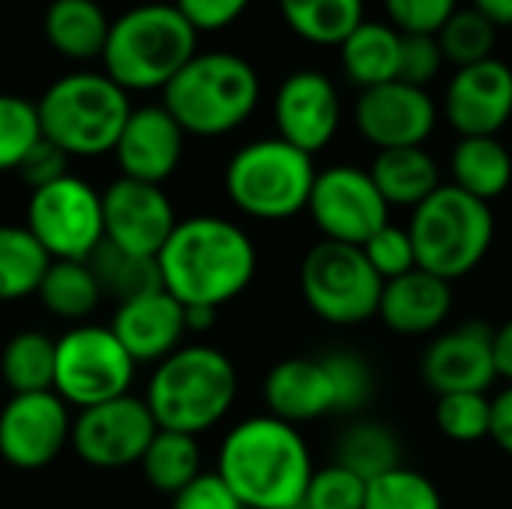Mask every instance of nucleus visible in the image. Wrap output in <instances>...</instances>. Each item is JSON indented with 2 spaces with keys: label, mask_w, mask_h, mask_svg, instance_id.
<instances>
[{
  "label": "nucleus",
  "mask_w": 512,
  "mask_h": 509,
  "mask_svg": "<svg viewBox=\"0 0 512 509\" xmlns=\"http://www.w3.org/2000/svg\"><path fill=\"white\" fill-rule=\"evenodd\" d=\"M162 288L183 306L222 309L237 300L258 270L252 237L222 216L177 219L156 255Z\"/></svg>",
  "instance_id": "obj_1"
},
{
  "label": "nucleus",
  "mask_w": 512,
  "mask_h": 509,
  "mask_svg": "<svg viewBox=\"0 0 512 509\" xmlns=\"http://www.w3.org/2000/svg\"><path fill=\"white\" fill-rule=\"evenodd\" d=\"M216 474L246 509H294L315 474L297 426L270 414L237 423L222 447Z\"/></svg>",
  "instance_id": "obj_2"
},
{
  "label": "nucleus",
  "mask_w": 512,
  "mask_h": 509,
  "mask_svg": "<svg viewBox=\"0 0 512 509\" xmlns=\"http://www.w3.org/2000/svg\"><path fill=\"white\" fill-rule=\"evenodd\" d=\"M261 99L255 66L234 51H198L162 90V108L186 135L219 138L240 129Z\"/></svg>",
  "instance_id": "obj_3"
},
{
  "label": "nucleus",
  "mask_w": 512,
  "mask_h": 509,
  "mask_svg": "<svg viewBox=\"0 0 512 509\" xmlns=\"http://www.w3.org/2000/svg\"><path fill=\"white\" fill-rule=\"evenodd\" d=\"M237 390L240 378L228 354L213 345H183L156 363L144 402L159 429L195 438L231 411Z\"/></svg>",
  "instance_id": "obj_4"
},
{
  "label": "nucleus",
  "mask_w": 512,
  "mask_h": 509,
  "mask_svg": "<svg viewBox=\"0 0 512 509\" xmlns=\"http://www.w3.org/2000/svg\"><path fill=\"white\" fill-rule=\"evenodd\" d=\"M198 54L195 27L174 3H141L111 21L102 48L105 75L132 90H165V84Z\"/></svg>",
  "instance_id": "obj_5"
},
{
  "label": "nucleus",
  "mask_w": 512,
  "mask_h": 509,
  "mask_svg": "<svg viewBox=\"0 0 512 509\" xmlns=\"http://www.w3.org/2000/svg\"><path fill=\"white\" fill-rule=\"evenodd\" d=\"M417 267L456 282L474 273L495 243L492 204L462 192L453 183H441L420 207H414L408 225Z\"/></svg>",
  "instance_id": "obj_6"
},
{
  "label": "nucleus",
  "mask_w": 512,
  "mask_h": 509,
  "mask_svg": "<svg viewBox=\"0 0 512 509\" xmlns=\"http://www.w3.org/2000/svg\"><path fill=\"white\" fill-rule=\"evenodd\" d=\"M36 111L42 138L66 156H102L114 153L132 105L105 72H69L42 93Z\"/></svg>",
  "instance_id": "obj_7"
},
{
  "label": "nucleus",
  "mask_w": 512,
  "mask_h": 509,
  "mask_svg": "<svg viewBox=\"0 0 512 509\" xmlns=\"http://www.w3.org/2000/svg\"><path fill=\"white\" fill-rule=\"evenodd\" d=\"M318 171L309 153L276 138L249 141L225 168L231 204L264 222H282L306 210Z\"/></svg>",
  "instance_id": "obj_8"
},
{
  "label": "nucleus",
  "mask_w": 512,
  "mask_h": 509,
  "mask_svg": "<svg viewBox=\"0 0 512 509\" xmlns=\"http://www.w3.org/2000/svg\"><path fill=\"white\" fill-rule=\"evenodd\" d=\"M300 291L321 321L354 327L378 315L384 279L372 270L360 246L321 240L300 264Z\"/></svg>",
  "instance_id": "obj_9"
},
{
  "label": "nucleus",
  "mask_w": 512,
  "mask_h": 509,
  "mask_svg": "<svg viewBox=\"0 0 512 509\" xmlns=\"http://www.w3.org/2000/svg\"><path fill=\"white\" fill-rule=\"evenodd\" d=\"M135 360L111 327L75 324L54 345V393L84 411L129 393Z\"/></svg>",
  "instance_id": "obj_10"
},
{
  "label": "nucleus",
  "mask_w": 512,
  "mask_h": 509,
  "mask_svg": "<svg viewBox=\"0 0 512 509\" xmlns=\"http://www.w3.org/2000/svg\"><path fill=\"white\" fill-rule=\"evenodd\" d=\"M24 228L51 261H87L105 240L102 192L75 174L33 189Z\"/></svg>",
  "instance_id": "obj_11"
},
{
  "label": "nucleus",
  "mask_w": 512,
  "mask_h": 509,
  "mask_svg": "<svg viewBox=\"0 0 512 509\" xmlns=\"http://www.w3.org/2000/svg\"><path fill=\"white\" fill-rule=\"evenodd\" d=\"M324 240L363 246L390 222V207L372 183L369 171L357 165H333L318 171L306 204Z\"/></svg>",
  "instance_id": "obj_12"
},
{
  "label": "nucleus",
  "mask_w": 512,
  "mask_h": 509,
  "mask_svg": "<svg viewBox=\"0 0 512 509\" xmlns=\"http://www.w3.org/2000/svg\"><path fill=\"white\" fill-rule=\"evenodd\" d=\"M159 426L144 399L126 393L120 399L78 411L72 420V447L90 468L117 471L138 465Z\"/></svg>",
  "instance_id": "obj_13"
},
{
  "label": "nucleus",
  "mask_w": 512,
  "mask_h": 509,
  "mask_svg": "<svg viewBox=\"0 0 512 509\" xmlns=\"http://www.w3.org/2000/svg\"><path fill=\"white\" fill-rule=\"evenodd\" d=\"M72 438L69 405L54 393H18L0 411V456L18 471L48 468Z\"/></svg>",
  "instance_id": "obj_14"
},
{
  "label": "nucleus",
  "mask_w": 512,
  "mask_h": 509,
  "mask_svg": "<svg viewBox=\"0 0 512 509\" xmlns=\"http://www.w3.org/2000/svg\"><path fill=\"white\" fill-rule=\"evenodd\" d=\"M177 225L174 204L156 183L117 177L102 192L105 240L123 252L156 258Z\"/></svg>",
  "instance_id": "obj_15"
},
{
  "label": "nucleus",
  "mask_w": 512,
  "mask_h": 509,
  "mask_svg": "<svg viewBox=\"0 0 512 509\" xmlns=\"http://www.w3.org/2000/svg\"><path fill=\"white\" fill-rule=\"evenodd\" d=\"M357 132L378 150L423 147L438 123V105L426 87L387 81L360 90L354 105Z\"/></svg>",
  "instance_id": "obj_16"
},
{
  "label": "nucleus",
  "mask_w": 512,
  "mask_h": 509,
  "mask_svg": "<svg viewBox=\"0 0 512 509\" xmlns=\"http://www.w3.org/2000/svg\"><path fill=\"white\" fill-rule=\"evenodd\" d=\"M273 120L282 141L315 156L336 138L342 123V99L336 84L318 69L291 72L276 90Z\"/></svg>",
  "instance_id": "obj_17"
},
{
  "label": "nucleus",
  "mask_w": 512,
  "mask_h": 509,
  "mask_svg": "<svg viewBox=\"0 0 512 509\" xmlns=\"http://www.w3.org/2000/svg\"><path fill=\"white\" fill-rule=\"evenodd\" d=\"M423 378L438 393H489L498 378L495 330L483 321H465L432 339L423 354Z\"/></svg>",
  "instance_id": "obj_18"
},
{
  "label": "nucleus",
  "mask_w": 512,
  "mask_h": 509,
  "mask_svg": "<svg viewBox=\"0 0 512 509\" xmlns=\"http://www.w3.org/2000/svg\"><path fill=\"white\" fill-rule=\"evenodd\" d=\"M447 123L462 138L498 135L512 117V66L489 57L456 69L444 93Z\"/></svg>",
  "instance_id": "obj_19"
},
{
  "label": "nucleus",
  "mask_w": 512,
  "mask_h": 509,
  "mask_svg": "<svg viewBox=\"0 0 512 509\" xmlns=\"http://www.w3.org/2000/svg\"><path fill=\"white\" fill-rule=\"evenodd\" d=\"M183 141H186V132L162 105L132 108L114 144L120 177L162 186L183 159Z\"/></svg>",
  "instance_id": "obj_20"
},
{
  "label": "nucleus",
  "mask_w": 512,
  "mask_h": 509,
  "mask_svg": "<svg viewBox=\"0 0 512 509\" xmlns=\"http://www.w3.org/2000/svg\"><path fill=\"white\" fill-rule=\"evenodd\" d=\"M111 333L120 339L126 354L138 363H162L186 336V306L177 303L165 288L117 303Z\"/></svg>",
  "instance_id": "obj_21"
},
{
  "label": "nucleus",
  "mask_w": 512,
  "mask_h": 509,
  "mask_svg": "<svg viewBox=\"0 0 512 509\" xmlns=\"http://www.w3.org/2000/svg\"><path fill=\"white\" fill-rule=\"evenodd\" d=\"M453 312V288L450 282L426 273L411 270L399 279L384 282L378 318L387 324V330L399 336H426L444 327V321Z\"/></svg>",
  "instance_id": "obj_22"
},
{
  "label": "nucleus",
  "mask_w": 512,
  "mask_h": 509,
  "mask_svg": "<svg viewBox=\"0 0 512 509\" xmlns=\"http://www.w3.org/2000/svg\"><path fill=\"white\" fill-rule=\"evenodd\" d=\"M264 402L270 417L291 426L336 414L330 375L324 363L312 357H291L276 363L264 381Z\"/></svg>",
  "instance_id": "obj_23"
},
{
  "label": "nucleus",
  "mask_w": 512,
  "mask_h": 509,
  "mask_svg": "<svg viewBox=\"0 0 512 509\" xmlns=\"http://www.w3.org/2000/svg\"><path fill=\"white\" fill-rule=\"evenodd\" d=\"M342 72L360 90L399 81L402 66V33L387 21H360L339 45Z\"/></svg>",
  "instance_id": "obj_24"
},
{
  "label": "nucleus",
  "mask_w": 512,
  "mask_h": 509,
  "mask_svg": "<svg viewBox=\"0 0 512 509\" xmlns=\"http://www.w3.org/2000/svg\"><path fill=\"white\" fill-rule=\"evenodd\" d=\"M369 177L378 186L387 207L414 210L441 186V168L426 147L378 150V156L372 159Z\"/></svg>",
  "instance_id": "obj_25"
},
{
  "label": "nucleus",
  "mask_w": 512,
  "mask_h": 509,
  "mask_svg": "<svg viewBox=\"0 0 512 509\" xmlns=\"http://www.w3.org/2000/svg\"><path fill=\"white\" fill-rule=\"evenodd\" d=\"M111 21L96 0H51L42 12L48 45L69 60L102 57Z\"/></svg>",
  "instance_id": "obj_26"
},
{
  "label": "nucleus",
  "mask_w": 512,
  "mask_h": 509,
  "mask_svg": "<svg viewBox=\"0 0 512 509\" xmlns=\"http://www.w3.org/2000/svg\"><path fill=\"white\" fill-rule=\"evenodd\" d=\"M453 186L492 204L512 183V156L498 135L459 138L450 156Z\"/></svg>",
  "instance_id": "obj_27"
},
{
  "label": "nucleus",
  "mask_w": 512,
  "mask_h": 509,
  "mask_svg": "<svg viewBox=\"0 0 512 509\" xmlns=\"http://www.w3.org/2000/svg\"><path fill=\"white\" fill-rule=\"evenodd\" d=\"M285 24L312 45L339 48L363 21L366 0H276Z\"/></svg>",
  "instance_id": "obj_28"
},
{
  "label": "nucleus",
  "mask_w": 512,
  "mask_h": 509,
  "mask_svg": "<svg viewBox=\"0 0 512 509\" xmlns=\"http://www.w3.org/2000/svg\"><path fill=\"white\" fill-rule=\"evenodd\" d=\"M36 297L54 318L81 324L96 312L102 288L87 261H51L36 288Z\"/></svg>",
  "instance_id": "obj_29"
},
{
  "label": "nucleus",
  "mask_w": 512,
  "mask_h": 509,
  "mask_svg": "<svg viewBox=\"0 0 512 509\" xmlns=\"http://www.w3.org/2000/svg\"><path fill=\"white\" fill-rule=\"evenodd\" d=\"M336 465L357 474L363 483L402 465V444L393 429L375 420H360L348 426L336 444Z\"/></svg>",
  "instance_id": "obj_30"
},
{
  "label": "nucleus",
  "mask_w": 512,
  "mask_h": 509,
  "mask_svg": "<svg viewBox=\"0 0 512 509\" xmlns=\"http://www.w3.org/2000/svg\"><path fill=\"white\" fill-rule=\"evenodd\" d=\"M51 258L24 225H0V303L36 297Z\"/></svg>",
  "instance_id": "obj_31"
},
{
  "label": "nucleus",
  "mask_w": 512,
  "mask_h": 509,
  "mask_svg": "<svg viewBox=\"0 0 512 509\" xmlns=\"http://www.w3.org/2000/svg\"><path fill=\"white\" fill-rule=\"evenodd\" d=\"M54 345L57 339L42 330L15 333L0 354V375L12 396L54 390Z\"/></svg>",
  "instance_id": "obj_32"
},
{
  "label": "nucleus",
  "mask_w": 512,
  "mask_h": 509,
  "mask_svg": "<svg viewBox=\"0 0 512 509\" xmlns=\"http://www.w3.org/2000/svg\"><path fill=\"white\" fill-rule=\"evenodd\" d=\"M138 465L156 492L174 498L201 474V447L192 435L159 429Z\"/></svg>",
  "instance_id": "obj_33"
},
{
  "label": "nucleus",
  "mask_w": 512,
  "mask_h": 509,
  "mask_svg": "<svg viewBox=\"0 0 512 509\" xmlns=\"http://www.w3.org/2000/svg\"><path fill=\"white\" fill-rule=\"evenodd\" d=\"M87 264H90V270L102 288V297L108 294L117 303H126L132 297H141V294L162 288L156 258L123 252V249L111 246L108 240L99 243V249L87 258Z\"/></svg>",
  "instance_id": "obj_34"
},
{
  "label": "nucleus",
  "mask_w": 512,
  "mask_h": 509,
  "mask_svg": "<svg viewBox=\"0 0 512 509\" xmlns=\"http://www.w3.org/2000/svg\"><path fill=\"white\" fill-rule=\"evenodd\" d=\"M495 42H498V27L474 6H459L450 15V21L438 30L441 54L456 69L495 57Z\"/></svg>",
  "instance_id": "obj_35"
},
{
  "label": "nucleus",
  "mask_w": 512,
  "mask_h": 509,
  "mask_svg": "<svg viewBox=\"0 0 512 509\" xmlns=\"http://www.w3.org/2000/svg\"><path fill=\"white\" fill-rule=\"evenodd\" d=\"M363 509H444V498L426 474L399 465L366 483Z\"/></svg>",
  "instance_id": "obj_36"
},
{
  "label": "nucleus",
  "mask_w": 512,
  "mask_h": 509,
  "mask_svg": "<svg viewBox=\"0 0 512 509\" xmlns=\"http://www.w3.org/2000/svg\"><path fill=\"white\" fill-rule=\"evenodd\" d=\"M42 141L36 102L0 93V171H15L24 156Z\"/></svg>",
  "instance_id": "obj_37"
},
{
  "label": "nucleus",
  "mask_w": 512,
  "mask_h": 509,
  "mask_svg": "<svg viewBox=\"0 0 512 509\" xmlns=\"http://www.w3.org/2000/svg\"><path fill=\"white\" fill-rule=\"evenodd\" d=\"M438 429L456 444H477L492 432V399L489 393H447L435 405Z\"/></svg>",
  "instance_id": "obj_38"
},
{
  "label": "nucleus",
  "mask_w": 512,
  "mask_h": 509,
  "mask_svg": "<svg viewBox=\"0 0 512 509\" xmlns=\"http://www.w3.org/2000/svg\"><path fill=\"white\" fill-rule=\"evenodd\" d=\"M330 384H333V399H336V414H357L366 408L375 390V378L369 372V363L351 351H336L321 357Z\"/></svg>",
  "instance_id": "obj_39"
},
{
  "label": "nucleus",
  "mask_w": 512,
  "mask_h": 509,
  "mask_svg": "<svg viewBox=\"0 0 512 509\" xmlns=\"http://www.w3.org/2000/svg\"><path fill=\"white\" fill-rule=\"evenodd\" d=\"M363 501H366V483L348 468L333 462L330 468L312 474L300 504L306 509H363Z\"/></svg>",
  "instance_id": "obj_40"
},
{
  "label": "nucleus",
  "mask_w": 512,
  "mask_h": 509,
  "mask_svg": "<svg viewBox=\"0 0 512 509\" xmlns=\"http://www.w3.org/2000/svg\"><path fill=\"white\" fill-rule=\"evenodd\" d=\"M360 249H363L366 261L372 264V270L384 282L417 270V255H414L411 234H408V228H399L393 222H387L381 231H375Z\"/></svg>",
  "instance_id": "obj_41"
},
{
  "label": "nucleus",
  "mask_w": 512,
  "mask_h": 509,
  "mask_svg": "<svg viewBox=\"0 0 512 509\" xmlns=\"http://www.w3.org/2000/svg\"><path fill=\"white\" fill-rule=\"evenodd\" d=\"M459 9V0H384L387 24L402 36H438Z\"/></svg>",
  "instance_id": "obj_42"
},
{
  "label": "nucleus",
  "mask_w": 512,
  "mask_h": 509,
  "mask_svg": "<svg viewBox=\"0 0 512 509\" xmlns=\"http://www.w3.org/2000/svg\"><path fill=\"white\" fill-rule=\"evenodd\" d=\"M441 66H444V54H441L438 36H402L399 81L426 87L429 81L438 78Z\"/></svg>",
  "instance_id": "obj_43"
},
{
  "label": "nucleus",
  "mask_w": 512,
  "mask_h": 509,
  "mask_svg": "<svg viewBox=\"0 0 512 509\" xmlns=\"http://www.w3.org/2000/svg\"><path fill=\"white\" fill-rule=\"evenodd\" d=\"M252 0H174L177 12L195 27V33H213L231 27Z\"/></svg>",
  "instance_id": "obj_44"
},
{
  "label": "nucleus",
  "mask_w": 512,
  "mask_h": 509,
  "mask_svg": "<svg viewBox=\"0 0 512 509\" xmlns=\"http://www.w3.org/2000/svg\"><path fill=\"white\" fill-rule=\"evenodd\" d=\"M171 509H246L240 498L231 492V486L213 471V474H198L186 489L174 495Z\"/></svg>",
  "instance_id": "obj_45"
},
{
  "label": "nucleus",
  "mask_w": 512,
  "mask_h": 509,
  "mask_svg": "<svg viewBox=\"0 0 512 509\" xmlns=\"http://www.w3.org/2000/svg\"><path fill=\"white\" fill-rule=\"evenodd\" d=\"M66 165H69V156H66L60 147H54L51 141L42 138V141L24 156V162L15 168V174H18V177L30 186V192H33V189H42V186H48V183L66 177V174H69Z\"/></svg>",
  "instance_id": "obj_46"
},
{
  "label": "nucleus",
  "mask_w": 512,
  "mask_h": 509,
  "mask_svg": "<svg viewBox=\"0 0 512 509\" xmlns=\"http://www.w3.org/2000/svg\"><path fill=\"white\" fill-rule=\"evenodd\" d=\"M489 438L512 459V384L492 399V432Z\"/></svg>",
  "instance_id": "obj_47"
},
{
  "label": "nucleus",
  "mask_w": 512,
  "mask_h": 509,
  "mask_svg": "<svg viewBox=\"0 0 512 509\" xmlns=\"http://www.w3.org/2000/svg\"><path fill=\"white\" fill-rule=\"evenodd\" d=\"M495 366L498 378H507L512 384V318L495 330Z\"/></svg>",
  "instance_id": "obj_48"
},
{
  "label": "nucleus",
  "mask_w": 512,
  "mask_h": 509,
  "mask_svg": "<svg viewBox=\"0 0 512 509\" xmlns=\"http://www.w3.org/2000/svg\"><path fill=\"white\" fill-rule=\"evenodd\" d=\"M477 12H483L495 27H512V0H471Z\"/></svg>",
  "instance_id": "obj_49"
},
{
  "label": "nucleus",
  "mask_w": 512,
  "mask_h": 509,
  "mask_svg": "<svg viewBox=\"0 0 512 509\" xmlns=\"http://www.w3.org/2000/svg\"><path fill=\"white\" fill-rule=\"evenodd\" d=\"M216 312L210 306H186V333H207L216 324Z\"/></svg>",
  "instance_id": "obj_50"
},
{
  "label": "nucleus",
  "mask_w": 512,
  "mask_h": 509,
  "mask_svg": "<svg viewBox=\"0 0 512 509\" xmlns=\"http://www.w3.org/2000/svg\"><path fill=\"white\" fill-rule=\"evenodd\" d=\"M294 509H306V507H303V504H297V507H294Z\"/></svg>",
  "instance_id": "obj_51"
}]
</instances>
